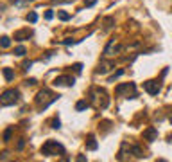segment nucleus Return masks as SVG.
I'll use <instances>...</instances> for the list:
<instances>
[{
    "label": "nucleus",
    "mask_w": 172,
    "mask_h": 162,
    "mask_svg": "<svg viewBox=\"0 0 172 162\" xmlns=\"http://www.w3.org/2000/svg\"><path fill=\"white\" fill-rule=\"evenodd\" d=\"M41 153L47 155V157H54V155H65V146L59 144L58 140H47L43 146H41Z\"/></svg>",
    "instance_id": "obj_1"
},
{
    "label": "nucleus",
    "mask_w": 172,
    "mask_h": 162,
    "mask_svg": "<svg viewBox=\"0 0 172 162\" xmlns=\"http://www.w3.org/2000/svg\"><path fill=\"white\" fill-rule=\"evenodd\" d=\"M18 99H20V92L14 90V88H9V90H6V92L2 94L0 103H2V106H11V105L18 103Z\"/></svg>",
    "instance_id": "obj_2"
},
{
    "label": "nucleus",
    "mask_w": 172,
    "mask_h": 162,
    "mask_svg": "<svg viewBox=\"0 0 172 162\" xmlns=\"http://www.w3.org/2000/svg\"><path fill=\"white\" fill-rule=\"evenodd\" d=\"M143 88H145L151 96H158V94H160V90H162V85H160L158 81H154V79H149V81H145V83H143Z\"/></svg>",
    "instance_id": "obj_3"
},
{
    "label": "nucleus",
    "mask_w": 172,
    "mask_h": 162,
    "mask_svg": "<svg viewBox=\"0 0 172 162\" xmlns=\"http://www.w3.org/2000/svg\"><path fill=\"white\" fill-rule=\"evenodd\" d=\"M75 79L72 76H59L54 79V86H74Z\"/></svg>",
    "instance_id": "obj_4"
},
{
    "label": "nucleus",
    "mask_w": 172,
    "mask_h": 162,
    "mask_svg": "<svg viewBox=\"0 0 172 162\" xmlns=\"http://www.w3.org/2000/svg\"><path fill=\"white\" fill-rule=\"evenodd\" d=\"M113 67H115L113 61H101L95 72H97V74H106V72H110V70H111Z\"/></svg>",
    "instance_id": "obj_5"
},
{
    "label": "nucleus",
    "mask_w": 172,
    "mask_h": 162,
    "mask_svg": "<svg viewBox=\"0 0 172 162\" xmlns=\"http://www.w3.org/2000/svg\"><path fill=\"white\" fill-rule=\"evenodd\" d=\"M129 90H133V92H136V86H134V83H124V85H118L117 88H115V92L120 96V94H124V92H129Z\"/></svg>",
    "instance_id": "obj_6"
},
{
    "label": "nucleus",
    "mask_w": 172,
    "mask_h": 162,
    "mask_svg": "<svg viewBox=\"0 0 172 162\" xmlns=\"http://www.w3.org/2000/svg\"><path fill=\"white\" fill-rule=\"evenodd\" d=\"M120 49H122L120 45H115V40H111V42L108 43V47L104 49V54H106V56H111L113 52H118Z\"/></svg>",
    "instance_id": "obj_7"
},
{
    "label": "nucleus",
    "mask_w": 172,
    "mask_h": 162,
    "mask_svg": "<svg viewBox=\"0 0 172 162\" xmlns=\"http://www.w3.org/2000/svg\"><path fill=\"white\" fill-rule=\"evenodd\" d=\"M30 36H32V32H30L29 29H23V31L14 32V40H18V42H22V40H29Z\"/></svg>",
    "instance_id": "obj_8"
},
{
    "label": "nucleus",
    "mask_w": 172,
    "mask_h": 162,
    "mask_svg": "<svg viewBox=\"0 0 172 162\" xmlns=\"http://www.w3.org/2000/svg\"><path fill=\"white\" fill-rule=\"evenodd\" d=\"M158 137V130L154 128V126H151V128H147L145 131H143V139H147V140H154Z\"/></svg>",
    "instance_id": "obj_9"
},
{
    "label": "nucleus",
    "mask_w": 172,
    "mask_h": 162,
    "mask_svg": "<svg viewBox=\"0 0 172 162\" xmlns=\"http://www.w3.org/2000/svg\"><path fill=\"white\" fill-rule=\"evenodd\" d=\"M47 97H50V90H49V88H43L40 94L36 96V103H38V105H41V103H43Z\"/></svg>",
    "instance_id": "obj_10"
},
{
    "label": "nucleus",
    "mask_w": 172,
    "mask_h": 162,
    "mask_svg": "<svg viewBox=\"0 0 172 162\" xmlns=\"http://www.w3.org/2000/svg\"><path fill=\"white\" fill-rule=\"evenodd\" d=\"M2 74L6 77V81H13V79H14V72H13V69H9V67L2 69Z\"/></svg>",
    "instance_id": "obj_11"
},
{
    "label": "nucleus",
    "mask_w": 172,
    "mask_h": 162,
    "mask_svg": "<svg viewBox=\"0 0 172 162\" xmlns=\"http://www.w3.org/2000/svg\"><path fill=\"white\" fill-rule=\"evenodd\" d=\"M131 153L136 157V159H143V157H145V155H143V151L140 150V146H133V148H131Z\"/></svg>",
    "instance_id": "obj_12"
},
{
    "label": "nucleus",
    "mask_w": 172,
    "mask_h": 162,
    "mask_svg": "<svg viewBox=\"0 0 172 162\" xmlns=\"http://www.w3.org/2000/svg\"><path fill=\"white\" fill-rule=\"evenodd\" d=\"M86 148H88V150H97V148H99V144H97V140L93 139V137H90V139H88V142H86Z\"/></svg>",
    "instance_id": "obj_13"
},
{
    "label": "nucleus",
    "mask_w": 172,
    "mask_h": 162,
    "mask_svg": "<svg viewBox=\"0 0 172 162\" xmlns=\"http://www.w3.org/2000/svg\"><path fill=\"white\" fill-rule=\"evenodd\" d=\"M120 76H124V69H118V70H117L115 74L110 76V77H108V83H113V81H115L117 77H120Z\"/></svg>",
    "instance_id": "obj_14"
},
{
    "label": "nucleus",
    "mask_w": 172,
    "mask_h": 162,
    "mask_svg": "<svg viewBox=\"0 0 172 162\" xmlns=\"http://www.w3.org/2000/svg\"><path fill=\"white\" fill-rule=\"evenodd\" d=\"M88 105H90L88 101H77V105H75V110H77V112H82V110H86V108H88Z\"/></svg>",
    "instance_id": "obj_15"
},
{
    "label": "nucleus",
    "mask_w": 172,
    "mask_h": 162,
    "mask_svg": "<svg viewBox=\"0 0 172 162\" xmlns=\"http://www.w3.org/2000/svg\"><path fill=\"white\" fill-rule=\"evenodd\" d=\"M113 23H115V18H111V16H108V18L104 20V29H106V31H110V29L113 27Z\"/></svg>",
    "instance_id": "obj_16"
},
{
    "label": "nucleus",
    "mask_w": 172,
    "mask_h": 162,
    "mask_svg": "<svg viewBox=\"0 0 172 162\" xmlns=\"http://www.w3.org/2000/svg\"><path fill=\"white\" fill-rule=\"evenodd\" d=\"M0 45H2V49H7V47L11 45L9 36H2V38H0Z\"/></svg>",
    "instance_id": "obj_17"
},
{
    "label": "nucleus",
    "mask_w": 172,
    "mask_h": 162,
    "mask_svg": "<svg viewBox=\"0 0 172 162\" xmlns=\"http://www.w3.org/2000/svg\"><path fill=\"white\" fill-rule=\"evenodd\" d=\"M58 16H59V20H63V22L70 20V13H66V11H58Z\"/></svg>",
    "instance_id": "obj_18"
},
{
    "label": "nucleus",
    "mask_w": 172,
    "mask_h": 162,
    "mask_svg": "<svg viewBox=\"0 0 172 162\" xmlns=\"http://www.w3.org/2000/svg\"><path fill=\"white\" fill-rule=\"evenodd\" d=\"M25 52H27V49H25L23 45H18V47L14 49V54H16V56H25Z\"/></svg>",
    "instance_id": "obj_19"
},
{
    "label": "nucleus",
    "mask_w": 172,
    "mask_h": 162,
    "mask_svg": "<svg viewBox=\"0 0 172 162\" xmlns=\"http://www.w3.org/2000/svg\"><path fill=\"white\" fill-rule=\"evenodd\" d=\"M38 20V15H36V13H34V11H32V13H29V15H27V22H30V23H34V22Z\"/></svg>",
    "instance_id": "obj_20"
},
{
    "label": "nucleus",
    "mask_w": 172,
    "mask_h": 162,
    "mask_svg": "<svg viewBox=\"0 0 172 162\" xmlns=\"http://www.w3.org/2000/svg\"><path fill=\"white\" fill-rule=\"evenodd\" d=\"M79 42V40H72V38H65V40H63V45H66V47H70V45H74V43H77Z\"/></svg>",
    "instance_id": "obj_21"
},
{
    "label": "nucleus",
    "mask_w": 172,
    "mask_h": 162,
    "mask_svg": "<svg viewBox=\"0 0 172 162\" xmlns=\"http://www.w3.org/2000/svg\"><path fill=\"white\" fill-rule=\"evenodd\" d=\"M11 133H13V128H7L4 131V142H7V140L11 139Z\"/></svg>",
    "instance_id": "obj_22"
},
{
    "label": "nucleus",
    "mask_w": 172,
    "mask_h": 162,
    "mask_svg": "<svg viewBox=\"0 0 172 162\" xmlns=\"http://www.w3.org/2000/svg\"><path fill=\"white\" fill-rule=\"evenodd\" d=\"M52 128H54V130H59V128H61V121H59L58 117L52 121Z\"/></svg>",
    "instance_id": "obj_23"
},
{
    "label": "nucleus",
    "mask_w": 172,
    "mask_h": 162,
    "mask_svg": "<svg viewBox=\"0 0 172 162\" xmlns=\"http://www.w3.org/2000/svg\"><path fill=\"white\" fill-rule=\"evenodd\" d=\"M45 18H47V20H52V18H54V11L52 9L45 11Z\"/></svg>",
    "instance_id": "obj_24"
},
{
    "label": "nucleus",
    "mask_w": 172,
    "mask_h": 162,
    "mask_svg": "<svg viewBox=\"0 0 172 162\" xmlns=\"http://www.w3.org/2000/svg\"><path fill=\"white\" fill-rule=\"evenodd\" d=\"M74 70H75L77 74H81V70H82V63H75V65H74Z\"/></svg>",
    "instance_id": "obj_25"
},
{
    "label": "nucleus",
    "mask_w": 172,
    "mask_h": 162,
    "mask_svg": "<svg viewBox=\"0 0 172 162\" xmlns=\"http://www.w3.org/2000/svg\"><path fill=\"white\" fill-rule=\"evenodd\" d=\"M23 146H25V140H23V139H22V140H18V144H16V150H18V151H22V150H23Z\"/></svg>",
    "instance_id": "obj_26"
},
{
    "label": "nucleus",
    "mask_w": 172,
    "mask_h": 162,
    "mask_svg": "<svg viewBox=\"0 0 172 162\" xmlns=\"http://www.w3.org/2000/svg\"><path fill=\"white\" fill-rule=\"evenodd\" d=\"M30 67H32V61H30V60L29 61H23V70H29Z\"/></svg>",
    "instance_id": "obj_27"
},
{
    "label": "nucleus",
    "mask_w": 172,
    "mask_h": 162,
    "mask_svg": "<svg viewBox=\"0 0 172 162\" xmlns=\"http://www.w3.org/2000/svg\"><path fill=\"white\" fill-rule=\"evenodd\" d=\"M84 4H86V7H91V6L97 4V0H84Z\"/></svg>",
    "instance_id": "obj_28"
},
{
    "label": "nucleus",
    "mask_w": 172,
    "mask_h": 162,
    "mask_svg": "<svg viewBox=\"0 0 172 162\" xmlns=\"http://www.w3.org/2000/svg\"><path fill=\"white\" fill-rule=\"evenodd\" d=\"M66 2H72V0H52V4H66Z\"/></svg>",
    "instance_id": "obj_29"
},
{
    "label": "nucleus",
    "mask_w": 172,
    "mask_h": 162,
    "mask_svg": "<svg viewBox=\"0 0 172 162\" xmlns=\"http://www.w3.org/2000/svg\"><path fill=\"white\" fill-rule=\"evenodd\" d=\"M25 85H36V79H27Z\"/></svg>",
    "instance_id": "obj_30"
},
{
    "label": "nucleus",
    "mask_w": 172,
    "mask_h": 162,
    "mask_svg": "<svg viewBox=\"0 0 172 162\" xmlns=\"http://www.w3.org/2000/svg\"><path fill=\"white\" fill-rule=\"evenodd\" d=\"M77 160H79V162H84V160H86V157H84V155H79V157H77Z\"/></svg>",
    "instance_id": "obj_31"
},
{
    "label": "nucleus",
    "mask_w": 172,
    "mask_h": 162,
    "mask_svg": "<svg viewBox=\"0 0 172 162\" xmlns=\"http://www.w3.org/2000/svg\"><path fill=\"white\" fill-rule=\"evenodd\" d=\"M169 119H170V123H172V112H170V117H169Z\"/></svg>",
    "instance_id": "obj_32"
},
{
    "label": "nucleus",
    "mask_w": 172,
    "mask_h": 162,
    "mask_svg": "<svg viewBox=\"0 0 172 162\" xmlns=\"http://www.w3.org/2000/svg\"><path fill=\"white\" fill-rule=\"evenodd\" d=\"M29 2H32V0H29Z\"/></svg>",
    "instance_id": "obj_33"
}]
</instances>
